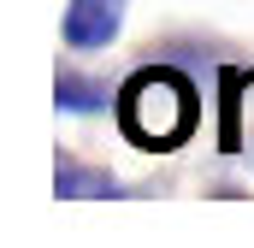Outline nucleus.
<instances>
[{"label":"nucleus","mask_w":254,"mask_h":248,"mask_svg":"<svg viewBox=\"0 0 254 248\" xmlns=\"http://www.w3.org/2000/svg\"><path fill=\"white\" fill-rule=\"evenodd\" d=\"M119 119L136 142L172 148L195 130V83L178 71H136L119 89Z\"/></svg>","instance_id":"f257e3e1"},{"label":"nucleus","mask_w":254,"mask_h":248,"mask_svg":"<svg viewBox=\"0 0 254 248\" xmlns=\"http://www.w3.org/2000/svg\"><path fill=\"white\" fill-rule=\"evenodd\" d=\"M125 30V0H71L65 6V42L71 48H107Z\"/></svg>","instance_id":"f03ea898"},{"label":"nucleus","mask_w":254,"mask_h":248,"mask_svg":"<svg viewBox=\"0 0 254 248\" xmlns=\"http://www.w3.org/2000/svg\"><path fill=\"white\" fill-rule=\"evenodd\" d=\"M54 101H60L65 113H101V107H107V83H95V77H77V71H60V83H54Z\"/></svg>","instance_id":"7ed1b4c3"},{"label":"nucleus","mask_w":254,"mask_h":248,"mask_svg":"<svg viewBox=\"0 0 254 248\" xmlns=\"http://www.w3.org/2000/svg\"><path fill=\"white\" fill-rule=\"evenodd\" d=\"M54 184H60V195H113V189H119L107 172H89V166H77V160H60Z\"/></svg>","instance_id":"20e7f679"}]
</instances>
